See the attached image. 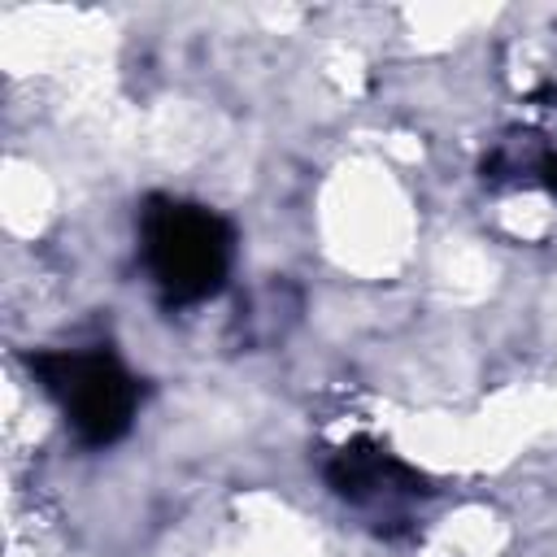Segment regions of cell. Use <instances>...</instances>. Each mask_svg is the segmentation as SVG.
Returning <instances> with one entry per match:
<instances>
[{
	"instance_id": "obj_3",
	"label": "cell",
	"mask_w": 557,
	"mask_h": 557,
	"mask_svg": "<svg viewBox=\"0 0 557 557\" xmlns=\"http://www.w3.org/2000/svg\"><path fill=\"white\" fill-rule=\"evenodd\" d=\"M322 474L331 492L348 509H357L366 522H374V531L383 535L405 531L413 522V509L435 492L426 474H418L409 461H400L392 448L374 440H348L326 457Z\"/></svg>"
},
{
	"instance_id": "obj_1",
	"label": "cell",
	"mask_w": 557,
	"mask_h": 557,
	"mask_svg": "<svg viewBox=\"0 0 557 557\" xmlns=\"http://www.w3.org/2000/svg\"><path fill=\"white\" fill-rule=\"evenodd\" d=\"M139 261L161 305H205L235 265V226L209 205L148 196L139 209Z\"/></svg>"
},
{
	"instance_id": "obj_2",
	"label": "cell",
	"mask_w": 557,
	"mask_h": 557,
	"mask_svg": "<svg viewBox=\"0 0 557 557\" xmlns=\"http://www.w3.org/2000/svg\"><path fill=\"white\" fill-rule=\"evenodd\" d=\"M30 374L61 409L65 426L87 448L117 444L139 413V379L104 344L91 348H44L30 352Z\"/></svg>"
}]
</instances>
